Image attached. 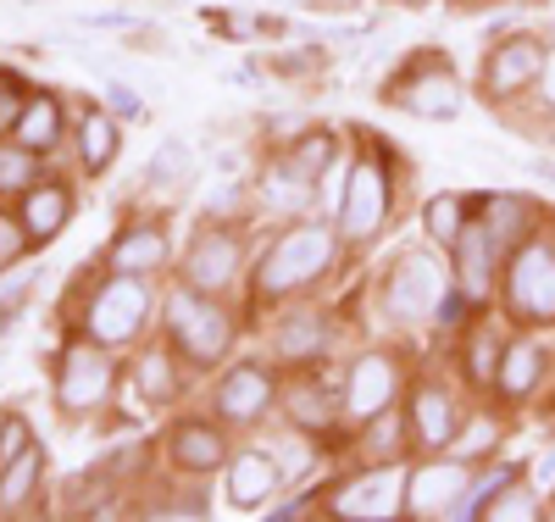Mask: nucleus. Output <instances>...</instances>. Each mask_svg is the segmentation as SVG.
<instances>
[{"mask_svg":"<svg viewBox=\"0 0 555 522\" xmlns=\"http://www.w3.org/2000/svg\"><path fill=\"white\" fill-rule=\"evenodd\" d=\"M322 262H328V240H322L317 228H300L261 262V290H295V283H306Z\"/></svg>","mask_w":555,"mask_h":522,"instance_id":"f257e3e1","label":"nucleus"},{"mask_svg":"<svg viewBox=\"0 0 555 522\" xmlns=\"http://www.w3.org/2000/svg\"><path fill=\"white\" fill-rule=\"evenodd\" d=\"M512 306L533 322L555 317V256L544 245H528L512 267Z\"/></svg>","mask_w":555,"mask_h":522,"instance_id":"f03ea898","label":"nucleus"},{"mask_svg":"<svg viewBox=\"0 0 555 522\" xmlns=\"http://www.w3.org/2000/svg\"><path fill=\"white\" fill-rule=\"evenodd\" d=\"M172 340L190 351L195 361H211V356H222V345H228V322L201 301V290H190V295L172 301Z\"/></svg>","mask_w":555,"mask_h":522,"instance_id":"7ed1b4c3","label":"nucleus"},{"mask_svg":"<svg viewBox=\"0 0 555 522\" xmlns=\"http://www.w3.org/2000/svg\"><path fill=\"white\" fill-rule=\"evenodd\" d=\"M139 317H145V283H133V278L106 283L95 295V306H89V328H95L101 340H128L139 328Z\"/></svg>","mask_w":555,"mask_h":522,"instance_id":"20e7f679","label":"nucleus"},{"mask_svg":"<svg viewBox=\"0 0 555 522\" xmlns=\"http://www.w3.org/2000/svg\"><path fill=\"white\" fill-rule=\"evenodd\" d=\"M539 67H544L539 39L517 34V39H505L500 51L489 56V67H483V89H489V94H517L522 84H533V73H539Z\"/></svg>","mask_w":555,"mask_h":522,"instance_id":"39448f33","label":"nucleus"},{"mask_svg":"<svg viewBox=\"0 0 555 522\" xmlns=\"http://www.w3.org/2000/svg\"><path fill=\"white\" fill-rule=\"evenodd\" d=\"M439 295H444V272L434 267V256H405V262L395 267V290H389V301H395L405 317L439 306Z\"/></svg>","mask_w":555,"mask_h":522,"instance_id":"423d86ee","label":"nucleus"},{"mask_svg":"<svg viewBox=\"0 0 555 522\" xmlns=\"http://www.w3.org/2000/svg\"><path fill=\"white\" fill-rule=\"evenodd\" d=\"M112 384V367L101 351H73L67 356V372H62V406L83 411V406H95Z\"/></svg>","mask_w":555,"mask_h":522,"instance_id":"0eeeda50","label":"nucleus"},{"mask_svg":"<svg viewBox=\"0 0 555 522\" xmlns=\"http://www.w3.org/2000/svg\"><path fill=\"white\" fill-rule=\"evenodd\" d=\"M400 106L416 112V117H455L461 112V94H455V78L444 67H434L428 78H416L400 89Z\"/></svg>","mask_w":555,"mask_h":522,"instance_id":"6e6552de","label":"nucleus"},{"mask_svg":"<svg viewBox=\"0 0 555 522\" xmlns=\"http://www.w3.org/2000/svg\"><path fill=\"white\" fill-rule=\"evenodd\" d=\"M378 217H384V173L373 162H361L350 173V212H345V222H350V233H373Z\"/></svg>","mask_w":555,"mask_h":522,"instance_id":"1a4fd4ad","label":"nucleus"},{"mask_svg":"<svg viewBox=\"0 0 555 522\" xmlns=\"http://www.w3.org/2000/svg\"><path fill=\"white\" fill-rule=\"evenodd\" d=\"M217 406H222V417H234V422H250L261 406H267V372H256V367H240L234 378L222 384V395H217Z\"/></svg>","mask_w":555,"mask_h":522,"instance_id":"9d476101","label":"nucleus"},{"mask_svg":"<svg viewBox=\"0 0 555 522\" xmlns=\"http://www.w3.org/2000/svg\"><path fill=\"white\" fill-rule=\"evenodd\" d=\"M455 245H461V272H467V295H483L500 233L494 228H467V233H455Z\"/></svg>","mask_w":555,"mask_h":522,"instance_id":"9b49d317","label":"nucleus"},{"mask_svg":"<svg viewBox=\"0 0 555 522\" xmlns=\"http://www.w3.org/2000/svg\"><path fill=\"white\" fill-rule=\"evenodd\" d=\"M172 456H178L183 467L206 472V467H217V461H222V440L206 429V422H183V429L172 434Z\"/></svg>","mask_w":555,"mask_h":522,"instance_id":"f8f14e48","label":"nucleus"},{"mask_svg":"<svg viewBox=\"0 0 555 522\" xmlns=\"http://www.w3.org/2000/svg\"><path fill=\"white\" fill-rule=\"evenodd\" d=\"M267 489H272V467H267V456H240L234 472H228V500H234V506H256Z\"/></svg>","mask_w":555,"mask_h":522,"instance_id":"ddd939ff","label":"nucleus"},{"mask_svg":"<svg viewBox=\"0 0 555 522\" xmlns=\"http://www.w3.org/2000/svg\"><path fill=\"white\" fill-rule=\"evenodd\" d=\"M228 272H234V245H228V240H206L190 256V283H195V290H211V283H222Z\"/></svg>","mask_w":555,"mask_h":522,"instance_id":"4468645a","label":"nucleus"},{"mask_svg":"<svg viewBox=\"0 0 555 522\" xmlns=\"http://www.w3.org/2000/svg\"><path fill=\"white\" fill-rule=\"evenodd\" d=\"M62 222H67V195L62 189H34L28 195V228L39 233V240H51Z\"/></svg>","mask_w":555,"mask_h":522,"instance_id":"2eb2a0df","label":"nucleus"},{"mask_svg":"<svg viewBox=\"0 0 555 522\" xmlns=\"http://www.w3.org/2000/svg\"><path fill=\"white\" fill-rule=\"evenodd\" d=\"M400 479L395 472H373V479H361L350 495H345V511H361V517H373V511H389L384 500H395Z\"/></svg>","mask_w":555,"mask_h":522,"instance_id":"dca6fc26","label":"nucleus"},{"mask_svg":"<svg viewBox=\"0 0 555 522\" xmlns=\"http://www.w3.org/2000/svg\"><path fill=\"white\" fill-rule=\"evenodd\" d=\"M384 395H389V367H384V361H366V367L356 372V384H350V411L366 417Z\"/></svg>","mask_w":555,"mask_h":522,"instance_id":"f3484780","label":"nucleus"},{"mask_svg":"<svg viewBox=\"0 0 555 522\" xmlns=\"http://www.w3.org/2000/svg\"><path fill=\"white\" fill-rule=\"evenodd\" d=\"M190 167H195V151L183 145V139H167V145L156 151V162H151V183H156V189L183 183V178H190Z\"/></svg>","mask_w":555,"mask_h":522,"instance_id":"a211bd4d","label":"nucleus"},{"mask_svg":"<svg viewBox=\"0 0 555 522\" xmlns=\"http://www.w3.org/2000/svg\"><path fill=\"white\" fill-rule=\"evenodd\" d=\"M461 489V467H434V472H423V479H416V489H411V506H423V511H439L434 500L444 495H455Z\"/></svg>","mask_w":555,"mask_h":522,"instance_id":"6ab92c4d","label":"nucleus"},{"mask_svg":"<svg viewBox=\"0 0 555 522\" xmlns=\"http://www.w3.org/2000/svg\"><path fill=\"white\" fill-rule=\"evenodd\" d=\"M112 151H117L112 123H106V117H89V123H83V167H89V173H101V167L112 162Z\"/></svg>","mask_w":555,"mask_h":522,"instance_id":"aec40b11","label":"nucleus"},{"mask_svg":"<svg viewBox=\"0 0 555 522\" xmlns=\"http://www.w3.org/2000/svg\"><path fill=\"white\" fill-rule=\"evenodd\" d=\"M34 472H39V450L28 445L17 461L0 467V500H23V495H28V484H34Z\"/></svg>","mask_w":555,"mask_h":522,"instance_id":"412c9836","label":"nucleus"},{"mask_svg":"<svg viewBox=\"0 0 555 522\" xmlns=\"http://www.w3.org/2000/svg\"><path fill=\"white\" fill-rule=\"evenodd\" d=\"M416 411H423V434H428L434 445H444V440H450V429H455V411H450V400L428 390L423 400H416Z\"/></svg>","mask_w":555,"mask_h":522,"instance_id":"4be33fe9","label":"nucleus"},{"mask_svg":"<svg viewBox=\"0 0 555 522\" xmlns=\"http://www.w3.org/2000/svg\"><path fill=\"white\" fill-rule=\"evenodd\" d=\"M56 139V101H34V112L23 117V145L39 151V145H51Z\"/></svg>","mask_w":555,"mask_h":522,"instance_id":"5701e85b","label":"nucleus"},{"mask_svg":"<svg viewBox=\"0 0 555 522\" xmlns=\"http://www.w3.org/2000/svg\"><path fill=\"white\" fill-rule=\"evenodd\" d=\"M533 378H539V351L533 345H517L512 356H505V390L522 395V390H533Z\"/></svg>","mask_w":555,"mask_h":522,"instance_id":"b1692460","label":"nucleus"},{"mask_svg":"<svg viewBox=\"0 0 555 522\" xmlns=\"http://www.w3.org/2000/svg\"><path fill=\"white\" fill-rule=\"evenodd\" d=\"M117 256H122V267H151V262H162V240L151 228H139V233H128V245Z\"/></svg>","mask_w":555,"mask_h":522,"instance_id":"393cba45","label":"nucleus"},{"mask_svg":"<svg viewBox=\"0 0 555 522\" xmlns=\"http://www.w3.org/2000/svg\"><path fill=\"white\" fill-rule=\"evenodd\" d=\"M428 228H434V240H455L461 233V206L455 201H434L428 206Z\"/></svg>","mask_w":555,"mask_h":522,"instance_id":"a878e982","label":"nucleus"},{"mask_svg":"<svg viewBox=\"0 0 555 522\" xmlns=\"http://www.w3.org/2000/svg\"><path fill=\"white\" fill-rule=\"evenodd\" d=\"M23 450H28V429H23L17 417H12V422H7V434H0V467H7V461H17Z\"/></svg>","mask_w":555,"mask_h":522,"instance_id":"bb28decb","label":"nucleus"},{"mask_svg":"<svg viewBox=\"0 0 555 522\" xmlns=\"http://www.w3.org/2000/svg\"><path fill=\"white\" fill-rule=\"evenodd\" d=\"M106 101H112L122 117H145V101H139V94H133L128 84H106Z\"/></svg>","mask_w":555,"mask_h":522,"instance_id":"cd10ccee","label":"nucleus"},{"mask_svg":"<svg viewBox=\"0 0 555 522\" xmlns=\"http://www.w3.org/2000/svg\"><path fill=\"white\" fill-rule=\"evenodd\" d=\"M17 251H23V233H17V222H7V217H0V267H7Z\"/></svg>","mask_w":555,"mask_h":522,"instance_id":"c85d7f7f","label":"nucleus"},{"mask_svg":"<svg viewBox=\"0 0 555 522\" xmlns=\"http://www.w3.org/2000/svg\"><path fill=\"white\" fill-rule=\"evenodd\" d=\"M489 511H494V517H533V500L517 489V495H505V500H500V506H489Z\"/></svg>","mask_w":555,"mask_h":522,"instance_id":"c756f323","label":"nucleus"},{"mask_svg":"<svg viewBox=\"0 0 555 522\" xmlns=\"http://www.w3.org/2000/svg\"><path fill=\"white\" fill-rule=\"evenodd\" d=\"M78 28H128L133 17H122V12H101V17H73Z\"/></svg>","mask_w":555,"mask_h":522,"instance_id":"7c9ffc66","label":"nucleus"},{"mask_svg":"<svg viewBox=\"0 0 555 522\" xmlns=\"http://www.w3.org/2000/svg\"><path fill=\"white\" fill-rule=\"evenodd\" d=\"M473 367H478L473 378H489V372H494V345H478V351H473Z\"/></svg>","mask_w":555,"mask_h":522,"instance_id":"2f4dec72","label":"nucleus"},{"mask_svg":"<svg viewBox=\"0 0 555 522\" xmlns=\"http://www.w3.org/2000/svg\"><path fill=\"white\" fill-rule=\"evenodd\" d=\"M544 89H550V101H555V62L544 67Z\"/></svg>","mask_w":555,"mask_h":522,"instance_id":"473e14b6","label":"nucleus"},{"mask_svg":"<svg viewBox=\"0 0 555 522\" xmlns=\"http://www.w3.org/2000/svg\"><path fill=\"white\" fill-rule=\"evenodd\" d=\"M539 479H544V484H550V479H555V456H550V461H544V472H539Z\"/></svg>","mask_w":555,"mask_h":522,"instance_id":"72a5a7b5","label":"nucleus"},{"mask_svg":"<svg viewBox=\"0 0 555 522\" xmlns=\"http://www.w3.org/2000/svg\"><path fill=\"white\" fill-rule=\"evenodd\" d=\"M334 7H345V0H334Z\"/></svg>","mask_w":555,"mask_h":522,"instance_id":"f704fd0d","label":"nucleus"}]
</instances>
